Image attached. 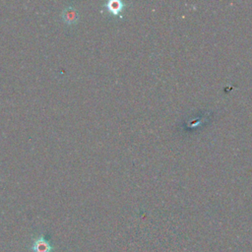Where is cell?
<instances>
[{"label": "cell", "mask_w": 252, "mask_h": 252, "mask_svg": "<svg viewBox=\"0 0 252 252\" xmlns=\"http://www.w3.org/2000/svg\"><path fill=\"white\" fill-rule=\"evenodd\" d=\"M126 4L120 0H109L106 3V7L109 13H111L113 16H118L121 17V13L126 7Z\"/></svg>", "instance_id": "1"}, {"label": "cell", "mask_w": 252, "mask_h": 252, "mask_svg": "<svg viewBox=\"0 0 252 252\" xmlns=\"http://www.w3.org/2000/svg\"><path fill=\"white\" fill-rule=\"evenodd\" d=\"M33 250L35 252H51L52 251V246L44 238H39V239H37L34 243Z\"/></svg>", "instance_id": "2"}]
</instances>
